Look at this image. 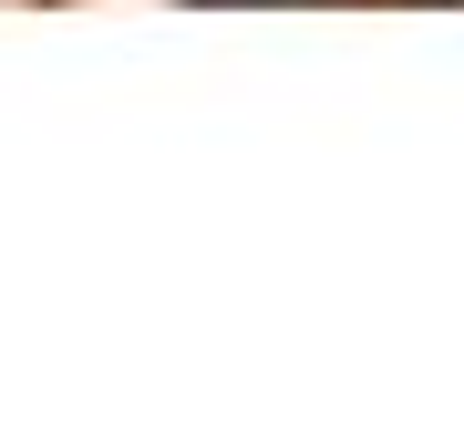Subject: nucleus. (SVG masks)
I'll use <instances>...</instances> for the list:
<instances>
[{"label":"nucleus","instance_id":"1","mask_svg":"<svg viewBox=\"0 0 464 443\" xmlns=\"http://www.w3.org/2000/svg\"><path fill=\"white\" fill-rule=\"evenodd\" d=\"M207 11H268V0H207Z\"/></svg>","mask_w":464,"mask_h":443}]
</instances>
